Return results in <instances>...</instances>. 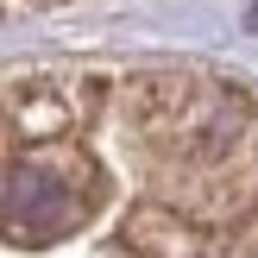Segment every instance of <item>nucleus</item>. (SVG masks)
Here are the masks:
<instances>
[{"mask_svg":"<svg viewBox=\"0 0 258 258\" xmlns=\"http://www.w3.org/2000/svg\"><path fill=\"white\" fill-rule=\"evenodd\" d=\"M0 258H258V88L202 57L0 63Z\"/></svg>","mask_w":258,"mask_h":258,"instance_id":"1","label":"nucleus"},{"mask_svg":"<svg viewBox=\"0 0 258 258\" xmlns=\"http://www.w3.org/2000/svg\"><path fill=\"white\" fill-rule=\"evenodd\" d=\"M50 7H70V0H0V25L25 19V13H50Z\"/></svg>","mask_w":258,"mask_h":258,"instance_id":"2","label":"nucleus"}]
</instances>
